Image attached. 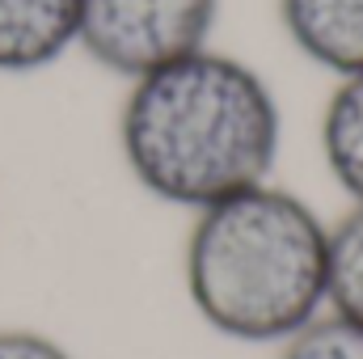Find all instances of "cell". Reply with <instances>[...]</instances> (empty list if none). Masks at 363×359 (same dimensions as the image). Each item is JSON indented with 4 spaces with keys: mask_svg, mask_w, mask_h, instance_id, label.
<instances>
[{
    "mask_svg": "<svg viewBox=\"0 0 363 359\" xmlns=\"http://www.w3.org/2000/svg\"><path fill=\"white\" fill-rule=\"evenodd\" d=\"M0 359H77L60 338L26 326H4L0 330Z\"/></svg>",
    "mask_w": 363,
    "mask_h": 359,
    "instance_id": "9",
    "label": "cell"
},
{
    "mask_svg": "<svg viewBox=\"0 0 363 359\" xmlns=\"http://www.w3.org/2000/svg\"><path fill=\"white\" fill-rule=\"evenodd\" d=\"M220 0H81L77 47L97 68L140 81L211 47Z\"/></svg>",
    "mask_w": 363,
    "mask_h": 359,
    "instance_id": "3",
    "label": "cell"
},
{
    "mask_svg": "<svg viewBox=\"0 0 363 359\" xmlns=\"http://www.w3.org/2000/svg\"><path fill=\"white\" fill-rule=\"evenodd\" d=\"M279 359H363V326L325 309L279 343Z\"/></svg>",
    "mask_w": 363,
    "mask_h": 359,
    "instance_id": "8",
    "label": "cell"
},
{
    "mask_svg": "<svg viewBox=\"0 0 363 359\" xmlns=\"http://www.w3.org/2000/svg\"><path fill=\"white\" fill-rule=\"evenodd\" d=\"M81 38V0H0V77L60 64Z\"/></svg>",
    "mask_w": 363,
    "mask_h": 359,
    "instance_id": "4",
    "label": "cell"
},
{
    "mask_svg": "<svg viewBox=\"0 0 363 359\" xmlns=\"http://www.w3.org/2000/svg\"><path fill=\"white\" fill-rule=\"evenodd\" d=\"M321 157L351 203H363V72L342 77L321 114Z\"/></svg>",
    "mask_w": 363,
    "mask_h": 359,
    "instance_id": "6",
    "label": "cell"
},
{
    "mask_svg": "<svg viewBox=\"0 0 363 359\" xmlns=\"http://www.w3.org/2000/svg\"><path fill=\"white\" fill-rule=\"evenodd\" d=\"M127 85L118 148L152 199L203 211L271 182L283 114L258 68L203 47Z\"/></svg>",
    "mask_w": 363,
    "mask_h": 359,
    "instance_id": "1",
    "label": "cell"
},
{
    "mask_svg": "<svg viewBox=\"0 0 363 359\" xmlns=\"http://www.w3.org/2000/svg\"><path fill=\"white\" fill-rule=\"evenodd\" d=\"M325 309L363 326V203H351V211L330 224Z\"/></svg>",
    "mask_w": 363,
    "mask_h": 359,
    "instance_id": "7",
    "label": "cell"
},
{
    "mask_svg": "<svg viewBox=\"0 0 363 359\" xmlns=\"http://www.w3.org/2000/svg\"><path fill=\"white\" fill-rule=\"evenodd\" d=\"M330 224L291 190L262 182L194 211L182 279L194 313L224 338L279 347L325 313Z\"/></svg>",
    "mask_w": 363,
    "mask_h": 359,
    "instance_id": "2",
    "label": "cell"
},
{
    "mask_svg": "<svg viewBox=\"0 0 363 359\" xmlns=\"http://www.w3.org/2000/svg\"><path fill=\"white\" fill-rule=\"evenodd\" d=\"M279 21L317 68L338 81L363 72V0H279Z\"/></svg>",
    "mask_w": 363,
    "mask_h": 359,
    "instance_id": "5",
    "label": "cell"
}]
</instances>
